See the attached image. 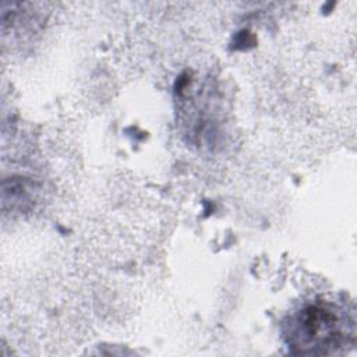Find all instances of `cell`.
Instances as JSON below:
<instances>
[{"label": "cell", "mask_w": 357, "mask_h": 357, "mask_svg": "<svg viewBox=\"0 0 357 357\" xmlns=\"http://www.w3.org/2000/svg\"><path fill=\"white\" fill-rule=\"evenodd\" d=\"M347 321L329 303L305 305L290 321L287 342L298 354H326L342 346Z\"/></svg>", "instance_id": "6da1fadb"}]
</instances>
